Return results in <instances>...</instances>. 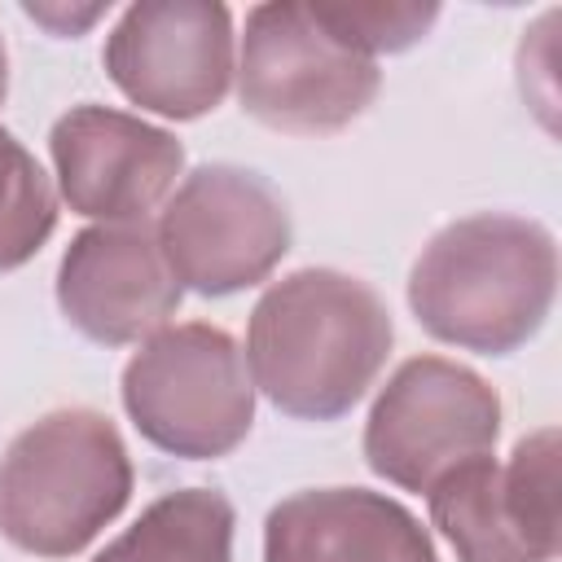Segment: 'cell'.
<instances>
[{"mask_svg":"<svg viewBox=\"0 0 562 562\" xmlns=\"http://www.w3.org/2000/svg\"><path fill=\"white\" fill-rule=\"evenodd\" d=\"M312 13L356 53L378 57V53H400L413 48L439 18V4H408V0H342V4H312Z\"/></svg>","mask_w":562,"mask_h":562,"instance_id":"15","label":"cell"},{"mask_svg":"<svg viewBox=\"0 0 562 562\" xmlns=\"http://www.w3.org/2000/svg\"><path fill=\"white\" fill-rule=\"evenodd\" d=\"M123 408L154 448L211 461L250 435L255 382L224 329L189 321L140 342L123 369Z\"/></svg>","mask_w":562,"mask_h":562,"instance_id":"4","label":"cell"},{"mask_svg":"<svg viewBox=\"0 0 562 562\" xmlns=\"http://www.w3.org/2000/svg\"><path fill=\"white\" fill-rule=\"evenodd\" d=\"M558 294V241L527 215H465L439 228L413 272L408 307L417 325L461 351L505 356L544 325Z\"/></svg>","mask_w":562,"mask_h":562,"instance_id":"2","label":"cell"},{"mask_svg":"<svg viewBox=\"0 0 562 562\" xmlns=\"http://www.w3.org/2000/svg\"><path fill=\"white\" fill-rule=\"evenodd\" d=\"M382 88L373 57L347 48L312 4H255L246 13L237 97L250 119L290 136H325L369 110Z\"/></svg>","mask_w":562,"mask_h":562,"instance_id":"5","label":"cell"},{"mask_svg":"<svg viewBox=\"0 0 562 562\" xmlns=\"http://www.w3.org/2000/svg\"><path fill=\"white\" fill-rule=\"evenodd\" d=\"M501 435L496 391L443 356L404 360L364 422V461L404 492H430L448 470L487 457Z\"/></svg>","mask_w":562,"mask_h":562,"instance_id":"6","label":"cell"},{"mask_svg":"<svg viewBox=\"0 0 562 562\" xmlns=\"http://www.w3.org/2000/svg\"><path fill=\"white\" fill-rule=\"evenodd\" d=\"M154 237L180 285L224 299L259 285L281 263L290 250V211L259 171L206 162L167 198Z\"/></svg>","mask_w":562,"mask_h":562,"instance_id":"7","label":"cell"},{"mask_svg":"<svg viewBox=\"0 0 562 562\" xmlns=\"http://www.w3.org/2000/svg\"><path fill=\"white\" fill-rule=\"evenodd\" d=\"M4 88H9V57H4V40H0V101H4Z\"/></svg>","mask_w":562,"mask_h":562,"instance_id":"17","label":"cell"},{"mask_svg":"<svg viewBox=\"0 0 562 562\" xmlns=\"http://www.w3.org/2000/svg\"><path fill=\"white\" fill-rule=\"evenodd\" d=\"M101 61L132 105L202 119L233 79V18L215 0H140L114 22Z\"/></svg>","mask_w":562,"mask_h":562,"instance_id":"9","label":"cell"},{"mask_svg":"<svg viewBox=\"0 0 562 562\" xmlns=\"http://www.w3.org/2000/svg\"><path fill=\"white\" fill-rule=\"evenodd\" d=\"M57 228V198L35 154L0 127V272L22 268Z\"/></svg>","mask_w":562,"mask_h":562,"instance_id":"14","label":"cell"},{"mask_svg":"<svg viewBox=\"0 0 562 562\" xmlns=\"http://www.w3.org/2000/svg\"><path fill=\"white\" fill-rule=\"evenodd\" d=\"M48 149L66 206L105 224H145L184 171V149L171 132L110 105L66 110Z\"/></svg>","mask_w":562,"mask_h":562,"instance_id":"10","label":"cell"},{"mask_svg":"<svg viewBox=\"0 0 562 562\" xmlns=\"http://www.w3.org/2000/svg\"><path fill=\"white\" fill-rule=\"evenodd\" d=\"M132 496V457L105 413L57 408L0 457V536L35 558H70Z\"/></svg>","mask_w":562,"mask_h":562,"instance_id":"3","label":"cell"},{"mask_svg":"<svg viewBox=\"0 0 562 562\" xmlns=\"http://www.w3.org/2000/svg\"><path fill=\"white\" fill-rule=\"evenodd\" d=\"M105 9H110V0H105V4H79V9H75V4H61V0H48V4L26 0V4H22V13L35 18L40 26H48L53 35H79V31L92 26Z\"/></svg>","mask_w":562,"mask_h":562,"instance_id":"16","label":"cell"},{"mask_svg":"<svg viewBox=\"0 0 562 562\" xmlns=\"http://www.w3.org/2000/svg\"><path fill=\"white\" fill-rule=\"evenodd\" d=\"M430 518L457 562H553L558 558V430L514 443L509 461L474 457L430 492Z\"/></svg>","mask_w":562,"mask_h":562,"instance_id":"8","label":"cell"},{"mask_svg":"<svg viewBox=\"0 0 562 562\" xmlns=\"http://www.w3.org/2000/svg\"><path fill=\"white\" fill-rule=\"evenodd\" d=\"M263 562H439L426 527L369 487H312L263 522Z\"/></svg>","mask_w":562,"mask_h":562,"instance_id":"12","label":"cell"},{"mask_svg":"<svg viewBox=\"0 0 562 562\" xmlns=\"http://www.w3.org/2000/svg\"><path fill=\"white\" fill-rule=\"evenodd\" d=\"M233 501L215 487L158 496L92 562H233Z\"/></svg>","mask_w":562,"mask_h":562,"instance_id":"13","label":"cell"},{"mask_svg":"<svg viewBox=\"0 0 562 562\" xmlns=\"http://www.w3.org/2000/svg\"><path fill=\"white\" fill-rule=\"evenodd\" d=\"M57 307L83 338L127 347L167 329L180 307V281L145 224H97L57 263Z\"/></svg>","mask_w":562,"mask_h":562,"instance_id":"11","label":"cell"},{"mask_svg":"<svg viewBox=\"0 0 562 562\" xmlns=\"http://www.w3.org/2000/svg\"><path fill=\"white\" fill-rule=\"evenodd\" d=\"M395 342L382 294L338 268H299L250 312L246 364L272 408L299 422L351 413Z\"/></svg>","mask_w":562,"mask_h":562,"instance_id":"1","label":"cell"}]
</instances>
